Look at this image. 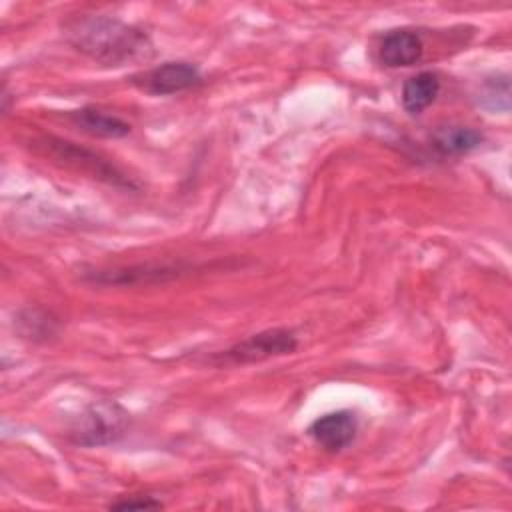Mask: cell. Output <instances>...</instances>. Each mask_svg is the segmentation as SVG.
Returning <instances> with one entry per match:
<instances>
[{
  "instance_id": "1",
  "label": "cell",
  "mask_w": 512,
  "mask_h": 512,
  "mask_svg": "<svg viewBox=\"0 0 512 512\" xmlns=\"http://www.w3.org/2000/svg\"><path fill=\"white\" fill-rule=\"evenodd\" d=\"M64 34L72 48L104 66H124L132 60H148L154 54L144 30L114 16H76L66 22Z\"/></svg>"
},
{
  "instance_id": "2",
  "label": "cell",
  "mask_w": 512,
  "mask_h": 512,
  "mask_svg": "<svg viewBox=\"0 0 512 512\" xmlns=\"http://www.w3.org/2000/svg\"><path fill=\"white\" fill-rule=\"evenodd\" d=\"M296 348L298 336L292 328H268L212 354L208 362L214 366H244L292 354Z\"/></svg>"
},
{
  "instance_id": "3",
  "label": "cell",
  "mask_w": 512,
  "mask_h": 512,
  "mask_svg": "<svg viewBox=\"0 0 512 512\" xmlns=\"http://www.w3.org/2000/svg\"><path fill=\"white\" fill-rule=\"evenodd\" d=\"M40 146L48 152L50 158L62 160L66 166L80 170L82 174H90L92 178H98L116 188H128V190L136 188V184L122 170H118L112 162H108L106 158H102L100 154L88 148H82L74 142L54 138V136L42 138Z\"/></svg>"
},
{
  "instance_id": "4",
  "label": "cell",
  "mask_w": 512,
  "mask_h": 512,
  "mask_svg": "<svg viewBox=\"0 0 512 512\" xmlns=\"http://www.w3.org/2000/svg\"><path fill=\"white\" fill-rule=\"evenodd\" d=\"M128 428V412L110 400L90 404L70 432L74 444L102 446L116 442Z\"/></svg>"
},
{
  "instance_id": "5",
  "label": "cell",
  "mask_w": 512,
  "mask_h": 512,
  "mask_svg": "<svg viewBox=\"0 0 512 512\" xmlns=\"http://www.w3.org/2000/svg\"><path fill=\"white\" fill-rule=\"evenodd\" d=\"M200 80H202V74L198 66L184 60H170L132 76V84L136 88L154 96H168V94L188 90L200 84Z\"/></svg>"
},
{
  "instance_id": "6",
  "label": "cell",
  "mask_w": 512,
  "mask_h": 512,
  "mask_svg": "<svg viewBox=\"0 0 512 512\" xmlns=\"http://www.w3.org/2000/svg\"><path fill=\"white\" fill-rule=\"evenodd\" d=\"M190 266L186 264H134L124 268H100L86 272L82 278L98 286H136V284H154L178 278L186 274Z\"/></svg>"
},
{
  "instance_id": "7",
  "label": "cell",
  "mask_w": 512,
  "mask_h": 512,
  "mask_svg": "<svg viewBox=\"0 0 512 512\" xmlns=\"http://www.w3.org/2000/svg\"><path fill=\"white\" fill-rule=\"evenodd\" d=\"M308 436L326 452H340L352 444L358 432V418L352 410H334L318 416L308 426Z\"/></svg>"
},
{
  "instance_id": "8",
  "label": "cell",
  "mask_w": 512,
  "mask_h": 512,
  "mask_svg": "<svg viewBox=\"0 0 512 512\" xmlns=\"http://www.w3.org/2000/svg\"><path fill=\"white\" fill-rule=\"evenodd\" d=\"M424 42L414 30H390L378 48V58L388 68L412 66L422 58Z\"/></svg>"
},
{
  "instance_id": "9",
  "label": "cell",
  "mask_w": 512,
  "mask_h": 512,
  "mask_svg": "<svg viewBox=\"0 0 512 512\" xmlns=\"http://www.w3.org/2000/svg\"><path fill=\"white\" fill-rule=\"evenodd\" d=\"M68 118L74 126L84 130L86 134L98 138H122L130 134V124L124 122L120 116L104 112L100 108L84 106L80 110L68 112Z\"/></svg>"
},
{
  "instance_id": "10",
  "label": "cell",
  "mask_w": 512,
  "mask_h": 512,
  "mask_svg": "<svg viewBox=\"0 0 512 512\" xmlns=\"http://www.w3.org/2000/svg\"><path fill=\"white\" fill-rule=\"evenodd\" d=\"M484 136L462 124H444L438 126L430 134V146L440 154V156H462L472 150H476L482 144Z\"/></svg>"
},
{
  "instance_id": "11",
  "label": "cell",
  "mask_w": 512,
  "mask_h": 512,
  "mask_svg": "<svg viewBox=\"0 0 512 512\" xmlns=\"http://www.w3.org/2000/svg\"><path fill=\"white\" fill-rule=\"evenodd\" d=\"M440 92V78L436 72H418L402 86V106L408 114L424 112Z\"/></svg>"
},
{
  "instance_id": "12",
  "label": "cell",
  "mask_w": 512,
  "mask_h": 512,
  "mask_svg": "<svg viewBox=\"0 0 512 512\" xmlns=\"http://www.w3.org/2000/svg\"><path fill=\"white\" fill-rule=\"evenodd\" d=\"M112 510H146V508H162L160 500H154L152 496H140V498H126V500H118L114 504H110Z\"/></svg>"
}]
</instances>
